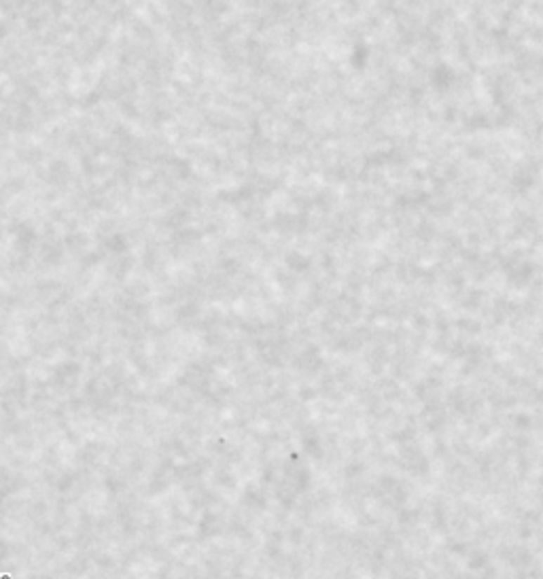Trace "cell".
Wrapping results in <instances>:
<instances>
[{
  "instance_id": "6da1fadb",
  "label": "cell",
  "mask_w": 543,
  "mask_h": 579,
  "mask_svg": "<svg viewBox=\"0 0 543 579\" xmlns=\"http://www.w3.org/2000/svg\"><path fill=\"white\" fill-rule=\"evenodd\" d=\"M0 579H11L9 575H0Z\"/></svg>"
}]
</instances>
